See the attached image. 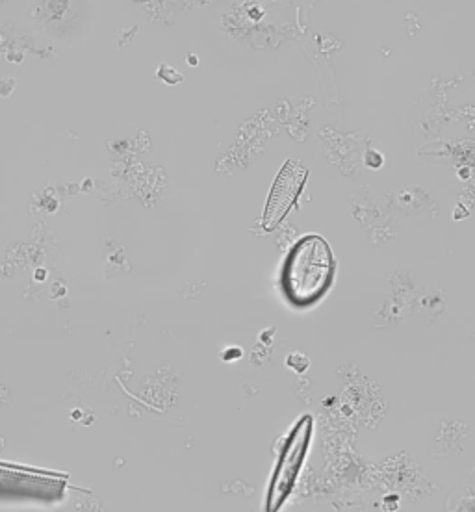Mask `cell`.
<instances>
[{
    "label": "cell",
    "mask_w": 475,
    "mask_h": 512,
    "mask_svg": "<svg viewBox=\"0 0 475 512\" xmlns=\"http://www.w3.org/2000/svg\"><path fill=\"white\" fill-rule=\"evenodd\" d=\"M334 260L329 244L320 236H305L286 258L283 286L296 305L320 299L333 281Z\"/></svg>",
    "instance_id": "obj_1"
},
{
    "label": "cell",
    "mask_w": 475,
    "mask_h": 512,
    "mask_svg": "<svg viewBox=\"0 0 475 512\" xmlns=\"http://www.w3.org/2000/svg\"><path fill=\"white\" fill-rule=\"evenodd\" d=\"M310 433H312V420L310 418H303L296 429H294L292 436H290V440H288V444L284 448L281 462H279V468H277V472L273 475L270 503H268L270 512L277 511L283 505L286 496L290 494V490L294 487L297 474H299V468H301L303 459L307 455Z\"/></svg>",
    "instance_id": "obj_2"
},
{
    "label": "cell",
    "mask_w": 475,
    "mask_h": 512,
    "mask_svg": "<svg viewBox=\"0 0 475 512\" xmlns=\"http://www.w3.org/2000/svg\"><path fill=\"white\" fill-rule=\"evenodd\" d=\"M307 179V169L296 162H288L284 166L281 175L275 180V186L271 190L270 201L264 214V229L273 231L290 212V208L296 203L297 195Z\"/></svg>",
    "instance_id": "obj_3"
}]
</instances>
